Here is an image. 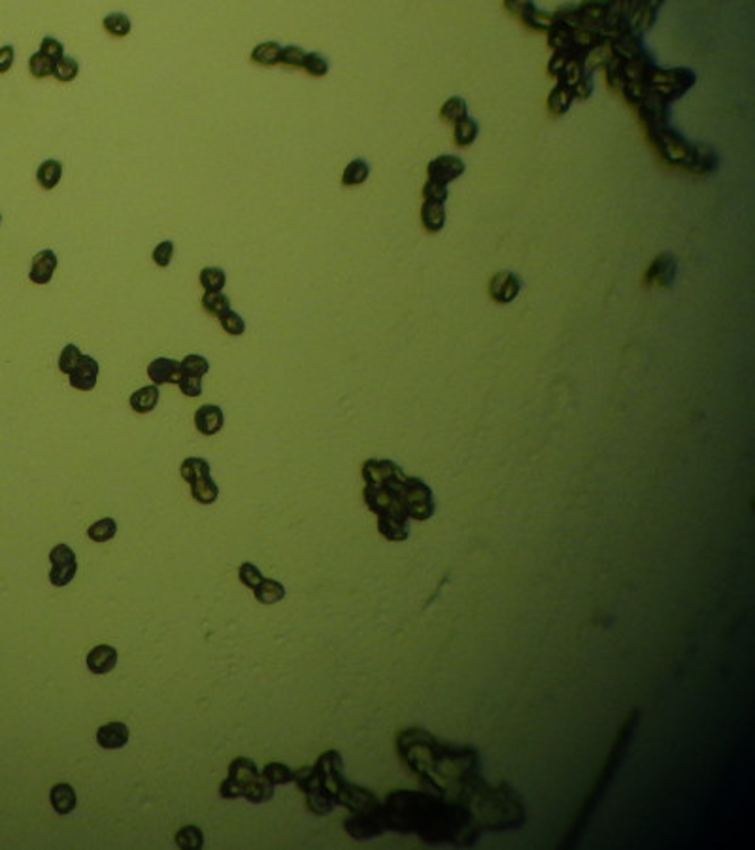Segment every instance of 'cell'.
I'll use <instances>...</instances> for the list:
<instances>
[{"label": "cell", "mask_w": 755, "mask_h": 850, "mask_svg": "<svg viewBox=\"0 0 755 850\" xmlns=\"http://www.w3.org/2000/svg\"><path fill=\"white\" fill-rule=\"evenodd\" d=\"M395 750L400 764L421 786L448 799H457L480 775V752L471 745L444 741L420 725L397 733Z\"/></svg>", "instance_id": "obj_2"}, {"label": "cell", "mask_w": 755, "mask_h": 850, "mask_svg": "<svg viewBox=\"0 0 755 850\" xmlns=\"http://www.w3.org/2000/svg\"><path fill=\"white\" fill-rule=\"evenodd\" d=\"M200 286L204 287L206 292H221L227 282V274L223 268L217 267H206L200 270Z\"/></svg>", "instance_id": "obj_38"}, {"label": "cell", "mask_w": 755, "mask_h": 850, "mask_svg": "<svg viewBox=\"0 0 755 850\" xmlns=\"http://www.w3.org/2000/svg\"><path fill=\"white\" fill-rule=\"evenodd\" d=\"M244 798L248 799L250 803H267V801H270V799L274 798V784L261 773L255 781L244 788Z\"/></svg>", "instance_id": "obj_26"}, {"label": "cell", "mask_w": 755, "mask_h": 850, "mask_svg": "<svg viewBox=\"0 0 755 850\" xmlns=\"http://www.w3.org/2000/svg\"><path fill=\"white\" fill-rule=\"evenodd\" d=\"M304 57H306V52H304L302 47L285 46V47H282L279 63L285 64V67H291V69H302V64H304Z\"/></svg>", "instance_id": "obj_51"}, {"label": "cell", "mask_w": 755, "mask_h": 850, "mask_svg": "<svg viewBox=\"0 0 755 850\" xmlns=\"http://www.w3.org/2000/svg\"><path fill=\"white\" fill-rule=\"evenodd\" d=\"M178 386L182 389V394L188 395V397H199L202 394V378L200 377H191V374H183L182 372V377L178 380Z\"/></svg>", "instance_id": "obj_54"}, {"label": "cell", "mask_w": 755, "mask_h": 850, "mask_svg": "<svg viewBox=\"0 0 755 850\" xmlns=\"http://www.w3.org/2000/svg\"><path fill=\"white\" fill-rule=\"evenodd\" d=\"M263 775L276 786V784H289V782H293L295 771H291L287 765L279 764V762H270V764L265 765Z\"/></svg>", "instance_id": "obj_42"}, {"label": "cell", "mask_w": 755, "mask_h": 850, "mask_svg": "<svg viewBox=\"0 0 755 850\" xmlns=\"http://www.w3.org/2000/svg\"><path fill=\"white\" fill-rule=\"evenodd\" d=\"M50 801L55 812L59 815H70L76 809V792L70 784H55L50 792Z\"/></svg>", "instance_id": "obj_22"}, {"label": "cell", "mask_w": 755, "mask_h": 850, "mask_svg": "<svg viewBox=\"0 0 755 850\" xmlns=\"http://www.w3.org/2000/svg\"><path fill=\"white\" fill-rule=\"evenodd\" d=\"M78 72H80L78 61H76L74 57H67V55H64L61 61H57V63H55V69H53V76H55L59 81H64V84H67V81H74Z\"/></svg>", "instance_id": "obj_44"}, {"label": "cell", "mask_w": 755, "mask_h": 850, "mask_svg": "<svg viewBox=\"0 0 755 850\" xmlns=\"http://www.w3.org/2000/svg\"><path fill=\"white\" fill-rule=\"evenodd\" d=\"M180 367H182L183 374H191V377L202 378L206 372H208V369H210V363H208V360L202 357V355L191 354V355H185L183 361H180Z\"/></svg>", "instance_id": "obj_43"}, {"label": "cell", "mask_w": 755, "mask_h": 850, "mask_svg": "<svg viewBox=\"0 0 755 850\" xmlns=\"http://www.w3.org/2000/svg\"><path fill=\"white\" fill-rule=\"evenodd\" d=\"M421 223L429 233H438L442 231L444 223H446V210H444L442 202H423L421 206Z\"/></svg>", "instance_id": "obj_25"}, {"label": "cell", "mask_w": 755, "mask_h": 850, "mask_svg": "<svg viewBox=\"0 0 755 850\" xmlns=\"http://www.w3.org/2000/svg\"><path fill=\"white\" fill-rule=\"evenodd\" d=\"M202 309L210 316L221 318L225 312L231 310V301L221 292H206L204 297H202Z\"/></svg>", "instance_id": "obj_37"}, {"label": "cell", "mask_w": 755, "mask_h": 850, "mask_svg": "<svg viewBox=\"0 0 755 850\" xmlns=\"http://www.w3.org/2000/svg\"><path fill=\"white\" fill-rule=\"evenodd\" d=\"M50 561H52V571H50V582L57 588H63L67 584L74 580L76 571H78V561H76L74 550L67 544H57L53 546L50 552Z\"/></svg>", "instance_id": "obj_11"}, {"label": "cell", "mask_w": 755, "mask_h": 850, "mask_svg": "<svg viewBox=\"0 0 755 850\" xmlns=\"http://www.w3.org/2000/svg\"><path fill=\"white\" fill-rule=\"evenodd\" d=\"M253 595H255V599L259 601L261 605H274V603H278V601L284 599L285 588L278 582V580H272V578H263V582L259 584L255 590H253Z\"/></svg>", "instance_id": "obj_27"}, {"label": "cell", "mask_w": 755, "mask_h": 850, "mask_svg": "<svg viewBox=\"0 0 755 850\" xmlns=\"http://www.w3.org/2000/svg\"><path fill=\"white\" fill-rule=\"evenodd\" d=\"M157 403H159V388L155 384L137 389L129 399V405L137 414H148L157 406Z\"/></svg>", "instance_id": "obj_23"}, {"label": "cell", "mask_w": 755, "mask_h": 850, "mask_svg": "<svg viewBox=\"0 0 755 850\" xmlns=\"http://www.w3.org/2000/svg\"><path fill=\"white\" fill-rule=\"evenodd\" d=\"M148 377L155 386L163 384H178L182 377L180 361L168 360V357H157L148 365Z\"/></svg>", "instance_id": "obj_18"}, {"label": "cell", "mask_w": 755, "mask_h": 850, "mask_svg": "<svg viewBox=\"0 0 755 850\" xmlns=\"http://www.w3.org/2000/svg\"><path fill=\"white\" fill-rule=\"evenodd\" d=\"M98 371H100V367H98L95 357H91V355H81L80 363H78L74 371L69 374L70 386L74 389H80V391H91V389L97 386Z\"/></svg>", "instance_id": "obj_15"}, {"label": "cell", "mask_w": 755, "mask_h": 850, "mask_svg": "<svg viewBox=\"0 0 755 850\" xmlns=\"http://www.w3.org/2000/svg\"><path fill=\"white\" fill-rule=\"evenodd\" d=\"M676 274V259L670 253H661L653 259L646 272V282L652 286L667 287L672 284Z\"/></svg>", "instance_id": "obj_16"}, {"label": "cell", "mask_w": 755, "mask_h": 850, "mask_svg": "<svg viewBox=\"0 0 755 850\" xmlns=\"http://www.w3.org/2000/svg\"><path fill=\"white\" fill-rule=\"evenodd\" d=\"M364 480L363 499L378 518V531L391 542L410 536V516L406 508V476L391 459H367L361 467Z\"/></svg>", "instance_id": "obj_3"}, {"label": "cell", "mask_w": 755, "mask_h": 850, "mask_svg": "<svg viewBox=\"0 0 755 850\" xmlns=\"http://www.w3.org/2000/svg\"><path fill=\"white\" fill-rule=\"evenodd\" d=\"M316 771H318L319 782L330 798L335 799L338 805V793H340L346 776H344V762L338 750H327L318 758V762L313 764Z\"/></svg>", "instance_id": "obj_10"}, {"label": "cell", "mask_w": 755, "mask_h": 850, "mask_svg": "<svg viewBox=\"0 0 755 850\" xmlns=\"http://www.w3.org/2000/svg\"><path fill=\"white\" fill-rule=\"evenodd\" d=\"M478 131H480V129H478V123L472 120V117H468V115L461 117V120L454 125V134H455V142H457V146H461V148L471 146V144L476 140Z\"/></svg>", "instance_id": "obj_34"}, {"label": "cell", "mask_w": 755, "mask_h": 850, "mask_svg": "<svg viewBox=\"0 0 755 850\" xmlns=\"http://www.w3.org/2000/svg\"><path fill=\"white\" fill-rule=\"evenodd\" d=\"M129 728L123 722H108L98 728L97 742L106 750H117L129 742Z\"/></svg>", "instance_id": "obj_21"}, {"label": "cell", "mask_w": 755, "mask_h": 850, "mask_svg": "<svg viewBox=\"0 0 755 850\" xmlns=\"http://www.w3.org/2000/svg\"><path fill=\"white\" fill-rule=\"evenodd\" d=\"M174 255V242L172 240H163L155 246L154 250V261L157 267H168Z\"/></svg>", "instance_id": "obj_53"}, {"label": "cell", "mask_w": 755, "mask_h": 850, "mask_svg": "<svg viewBox=\"0 0 755 850\" xmlns=\"http://www.w3.org/2000/svg\"><path fill=\"white\" fill-rule=\"evenodd\" d=\"M103 27L106 29V33H110L112 36L123 38V36H127L129 33H131L132 23H131V19L127 18L125 13L114 12V13H108V16L104 18Z\"/></svg>", "instance_id": "obj_39"}, {"label": "cell", "mask_w": 755, "mask_h": 850, "mask_svg": "<svg viewBox=\"0 0 755 850\" xmlns=\"http://www.w3.org/2000/svg\"><path fill=\"white\" fill-rule=\"evenodd\" d=\"M370 174V166L364 159H353L350 165L344 168L342 174V183L344 185H361L367 182V178Z\"/></svg>", "instance_id": "obj_35"}, {"label": "cell", "mask_w": 755, "mask_h": 850, "mask_svg": "<svg viewBox=\"0 0 755 850\" xmlns=\"http://www.w3.org/2000/svg\"><path fill=\"white\" fill-rule=\"evenodd\" d=\"M259 775H261V773L257 769L255 762H251L250 758H244V756L234 758L233 762H231V765H229V776H233L234 781H238L244 788L255 781Z\"/></svg>", "instance_id": "obj_24"}, {"label": "cell", "mask_w": 755, "mask_h": 850, "mask_svg": "<svg viewBox=\"0 0 755 850\" xmlns=\"http://www.w3.org/2000/svg\"><path fill=\"white\" fill-rule=\"evenodd\" d=\"M717 166V157H715L714 149L704 146V144H697L695 148V157H693L689 171L697 172V174H706V172L715 171Z\"/></svg>", "instance_id": "obj_32"}, {"label": "cell", "mask_w": 755, "mask_h": 850, "mask_svg": "<svg viewBox=\"0 0 755 850\" xmlns=\"http://www.w3.org/2000/svg\"><path fill=\"white\" fill-rule=\"evenodd\" d=\"M695 80H697L695 72L689 69L661 70L655 67L647 76L646 87L647 91H652L664 104H669L678 100L687 89H691Z\"/></svg>", "instance_id": "obj_6"}, {"label": "cell", "mask_w": 755, "mask_h": 850, "mask_svg": "<svg viewBox=\"0 0 755 850\" xmlns=\"http://www.w3.org/2000/svg\"><path fill=\"white\" fill-rule=\"evenodd\" d=\"M176 844L180 849H191L199 850L204 844V835L200 832V827L197 826H183L180 832L176 833Z\"/></svg>", "instance_id": "obj_40"}, {"label": "cell", "mask_w": 755, "mask_h": 850, "mask_svg": "<svg viewBox=\"0 0 755 850\" xmlns=\"http://www.w3.org/2000/svg\"><path fill=\"white\" fill-rule=\"evenodd\" d=\"M115 533H117V524H115L114 518L98 519V522L89 525V529H87V536H89L93 542L112 541L115 536Z\"/></svg>", "instance_id": "obj_36"}, {"label": "cell", "mask_w": 755, "mask_h": 850, "mask_svg": "<svg viewBox=\"0 0 755 850\" xmlns=\"http://www.w3.org/2000/svg\"><path fill=\"white\" fill-rule=\"evenodd\" d=\"M423 199L427 202H446L448 199V185L446 183L434 182V180H427L423 185Z\"/></svg>", "instance_id": "obj_50"}, {"label": "cell", "mask_w": 755, "mask_h": 850, "mask_svg": "<svg viewBox=\"0 0 755 850\" xmlns=\"http://www.w3.org/2000/svg\"><path fill=\"white\" fill-rule=\"evenodd\" d=\"M219 323H221V327L225 329V333L233 335V337H240V335H244L246 331V321L242 320V316L233 312V310L225 312V314L219 318Z\"/></svg>", "instance_id": "obj_49"}, {"label": "cell", "mask_w": 755, "mask_h": 850, "mask_svg": "<svg viewBox=\"0 0 755 850\" xmlns=\"http://www.w3.org/2000/svg\"><path fill=\"white\" fill-rule=\"evenodd\" d=\"M455 801L465 805L482 833L514 832L527 822L523 798L506 781L491 784L482 775L474 776Z\"/></svg>", "instance_id": "obj_4"}, {"label": "cell", "mask_w": 755, "mask_h": 850, "mask_svg": "<svg viewBox=\"0 0 755 850\" xmlns=\"http://www.w3.org/2000/svg\"><path fill=\"white\" fill-rule=\"evenodd\" d=\"M13 57H16V52H13L12 46L0 47V74H4V72L12 69Z\"/></svg>", "instance_id": "obj_56"}, {"label": "cell", "mask_w": 755, "mask_h": 850, "mask_svg": "<svg viewBox=\"0 0 755 850\" xmlns=\"http://www.w3.org/2000/svg\"><path fill=\"white\" fill-rule=\"evenodd\" d=\"M279 55H282V46L278 42H263L253 47L251 63L259 64V67H274V64H279Z\"/></svg>", "instance_id": "obj_29"}, {"label": "cell", "mask_w": 755, "mask_h": 850, "mask_svg": "<svg viewBox=\"0 0 755 850\" xmlns=\"http://www.w3.org/2000/svg\"><path fill=\"white\" fill-rule=\"evenodd\" d=\"M338 805L347 810L344 829L355 841H369L386 832L384 803L367 788L346 781L338 793Z\"/></svg>", "instance_id": "obj_5"}, {"label": "cell", "mask_w": 755, "mask_h": 850, "mask_svg": "<svg viewBox=\"0 0 755 850\" xmlns=\"http://www.w3.org/2000/svg\"><path fill=\"white\" fill-rule=\"evenodd\" d=\"M406 508H408L410 519H415V522H427L434 516L437 502H434V495L425 480L417 478V476H406Z\"/></svg>", "instance_id": "obj_9"}, {"label": "cell", "mask_w": 755, "mask_h": 850, "mask_svg": "<svg viewBox=\"0 0 755 850\" xmlns=\"http://www.w3.org/2000/svg\"><path fill=\"white\" fill-rule=\"evenodd\" d=\"M61 176H63V165H61V161L55 159L44 161L36 171V180L40 183V188L47 189V191L55 189V185L61 182Z\"/></svg>", "instance_id": "obj_28"}, {"label": "cell", "mask_w": 755, "mask_h": 850, "mask_svg": "<svg viewBox=\"0 0 755 850\" xmlns=\"http://www.w3.org/2000/svg\"><path fill=\"white\" fill-rule=\"evenodd\" d=\"M81 355L83 354H81V350L76 344L64 346L61 355H59V371L64 372V374H70L76 369V365L80 363Z\"/></svg>", "instance_id": "obj_45"}, {"label": "cell", "mask_w": 755, "mask_h": 850, "mask_svg": "<svg viewBox=\"0 0 755 850\" xmlns=\"http://www.w3.org/2000/svg\"><path fill=\"white\" fill-rule=\"evenodd\" d=\"M59 261L55 251L53 250H42L33 257V265H30L29 278L33 284L44 286L47 282H52L55 268H57Z\"/></svg>", "instance_id": "obj_17"}, {"label": "cell", "mask_w": 755, "mask_h": 850, "mask_svg": "<svg viewBox=\"0 0 755 850\" xmlns=\"http://www.w3.org/2000/svg\"><path fill=\"white\" fill-rule=\"evenodd\" d=\"M0 222H2V217H0Z\"/></svg>", "instance_id": "obj_57"}, {"label": "cell", "mask_w": 755, "mask_h": 850, "mask_svg": "<svg viewBox=\"0 0 755 850\" xmlns=\"http://www.w3.org/2000/svg\"><path fill=\"white\" fill-rule=\"evenodd\" d=\"M293 781L296 782L299 790L304 793L306 807L310 812H313V815L318 816H325L335 810L336 801L323 790L321 782H319L318 771H316L313 765H306V767H301L299 771H295Z\"/></svg>", "instance_id": "obj_7"}, {"label": "cell", "mask_w": 755, "mask_h": 850, "mask_svg": "<svg viewBox=\"0 0 755 850\" xmlns=\"http://www.w3.org/2000/svg\"><path fill=\"white\" fill-rule=\"evenodd\" d=\"M572 103H574L572 89H570L568 86H565V84H559V86H557L555 89L550 93V97H548V108H550L551 114H555V115L567 114L568 110H570V106H572Z\"/></svg>", "instance_id": "obj_30"}, {"label": "cell", "mask_w": 755, "mask_h": 850, "mask_svg": "<svg viewBox=\"0 0 755 850\" xmlns=\"http://www.w3.org/2000/svg\"><path fill=\"white\" fill-rule=\"evenodd\" d=\"M302 69L306 70L310 76H313V78H321V76H325L329 72V63H327V59H325L323 55H319V53H306Z\"/></svg>", "instance_id": "obj_46"}, {"label": "cell", "mask_w": 755, "mask_h": 850, "mask_svg": "<svg viewBox=\"0 0 755 850\" xmlns=\"http://www.w3.org/2000/svg\"><path fill=\"white\" fill-rule=\"evenodd\" d=\"M650 134H652V142L655 144V148L661 151L664 159L672 163V165H681L689 168L693 157H695L697 144L689 142V140H686L681 134H678L669 127L650 132Z\"/></svg>", "instance_id": "obj_8"}, {"label": "cell", "mask_w": 755, "mask_h": 850, "mask_svg": "<svg viewBox=\"0 0 755 850\" xmlns=\"http://www.w3.org/2000/svg\"><path fill=\"white\" fill-rule=\"evenodd\" d=\"M180 474L188 484H193L197 480L210 476V463L202 457H188V459H183Z\"/></svg>", "instance_id": "obj_31"}, {"label": "cell", "mask_w": 755, "mask_h": 850, "mask_svg": "<svg viewBox=\"0 0 755 850\" xmlns=\"http://www.w3.org/2000/svg\"><path fill=\"white\" fill-rule=\"evenodd\" d=\"M189 486H191V495H193L195 501L200 502V505H212V502H216L217 497H219V488H217L216 482L212 480V476L197 480V482H193V484Z\"/></svg>", "instance_id": "obj_33"}, {"label": "cell", "mask_w": 755, "mask_h": 850, "mask_svg": "<svg viewBox=\"0 0 755 850\" xmlns=\"http://www.w3.org/2000/svg\"><path fill=\"white\" fill-rule=\"evenodd\" d=\"M223 423H225L223 410L217 405H202L195 412V427L200 435L212 437V435L219 433L223 429Z\"/></svg>", "instance_id": "obj_19"}, {"label": "cell", "mask_w": 755, "mask_h": 850, "mask_svg": "<svg viewBox=\"0 0 755 850\" xmlns=\"http://www.w3.org/2000/svg\"><path fill=\"white\" fill-rule=\"evenodd\" d=\"M381 803L386 832L451 846H472L482 837L465 805L434 792L393 790Z\"/></svg>", "instance_id": "obj_1"}, {"label": "cell", "mask_w": 755, "mask_h": 850, "mask_svg": "<svg viewBox=\"0 0 755 850\" xmlns=\"http://www.w3.org/2000/svg\"><path fill=\"white\" fill-rule=\"evenodd\" d=\"M53 69H55V63L50 61L47 57H44L40 52L35 53V55L29 59V70H30V74L35 76V78H46V76H53Z\"/></svg>", "instance_id": "obj_48"}, {"label": "cell", "mask_w": 755, "mask_h": 850, "mask_svg": "<svg viewBox=\"0 0 755 850\" xmlns=\"http://www.w3.org/2000/svg\"><path fill=\"white\" fill-rule=\"evenodd\" d=\"M40 53L50 61H53V63H57L64 57V46L59 40L52 38V36H46L40 44Z\"/></svg>", "instance_id": "obj_52"}, {"label": "cell", "mask_w": 755, "mask_h": 850, "mask_svg": "<svg viewBox=\"0 0 755 850\" xmlns=\"http://www.w3.org/2000/svg\"><path fill=\"white\" fill-rule=\"evenodd\" d=\"M466 115V100L461 97H451L442 104L440 108V117L444 121H448L451 125H455L461 117Z\"/></svg>", "instance_id": "obj_41"}, {"label": "cell", "mask_w": 755, "mask_h": 850, "mask_svg": "<svg viewBox=\"0 0 755 850\" xmlns=\"http://www.w3.org/2000/svg\"><path fill=\"white\" fill-rule=\"evenodd\" d=\"M219 796L225 799H236L244 798V786L238 781H234L233 776H227L219 786Z\"/></svg>", "instance_id": "obj_55"}, {"label": "cell", "mask_w": 755, "mask_h": 850, "mask_svg": "<svg viewBox=\"0 0 755 850\" xmlns=\"http://www.w3.org/2000/svg\"><path fill=\"white\" fill-rule=\"evenodd\" d=\"M638 115H640V120L646 123L650 132L664 129L667 123H669V110H667V104L659 97H655L652 91H647L646 95H644V98L640 100V104H638Z\"/></svg>", "instance_id": "obj_12"}, {"label": "cell", "mask_w": 755, "mask_h": 850, "mask_svg": "<svg viewBox=\"0 0 755 850\" xmlns=\"http://www.w3.org/2000/svg\"><path fill=\"white\" fill-rule=\"evenodd\" d=\"M465 161L459 159V157H455V155H440V157H437V159H432L431 163H429L427 174H429V180H434V182L446 183V185H448L451 180L459 178L461 174L465 172Z\"/></svg>", "instance_id": "obj_13"}, {"label": "cell", "mask_w": 755, "mask_h": 850, "mask_svg": "<svg viewBox=\"0 0 755 850\" xmlns=\"http://www.w3.org/2000/svg\"><path fill=\"white\" fill-rule=\"evenodd\" d=\"M86 663L91 673L106 674L117 665V650L110 645H98L87 654Z\"/></svg>", "instance_id": "obj_20"}, {"label": "cell", "mask_w": 755, "mask_h": 850, "mask_svg": "<svg viewBox=\"0 0 755 850\" xmlns=\"http://www.w3.org/2000/svg\"><path fill=\"white\" fill-rule=\"evenodd\" d=\"M521 280L514 272H497L489 282V295L495 303L508 304L519 295Z\"/></svg>", "instance_id": "obj_14"}, {"label": "cell", "mask_w": 755, "mask_h": 850, "mask_svg": "<svg viewBox=\"0 0 755 850\" xmlns=\"http://www.w3.org/2000/svg\"><path fill=\"white\" fill-rule=\"evenodd\" d=\"M238 578H240V582L244 584L246 588L255 590L257 586H259V584L263 582V578H265V577H263L261 571L257 569L255 565L250 563V561H246V563L240 565Z\"/></svg>", "instance_id": "obj_47"}]
</instances>
